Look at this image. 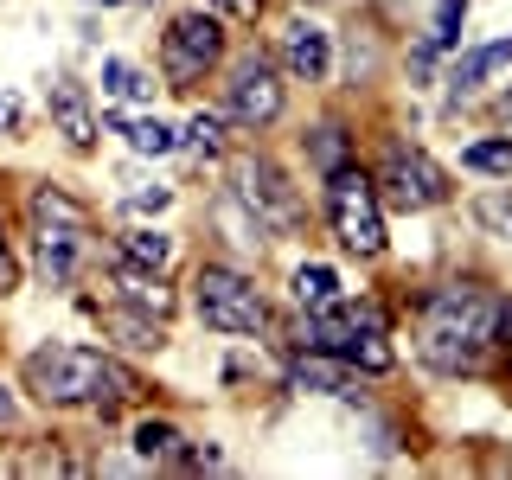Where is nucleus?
<instances>
[{
  "instance_id": "obj_30",
  "label": "nucleus",
  "mask_w": 512,
  "mask_h": 480,
  "mask_svg": "<svg viewBox=\"0 0 512 480\" xmlns=\"http://www.w3.org/2000/svg\"><path fill=\"white\" fill-rule=\"evenodd\" d=\"M493 340L512 346V301H500V320H493Z\"/></svg>"
},
{
  "instance_id": "obj_23",
  "label": "nucleus",
  "mask_w": 512,
  "mask_h": 480,
  "mask_svg": "<svg viewBox=\"0 0 512 480\" xmlns=\"http://www.w3.org/2000/svg\"><path fill=\"white\" fill-rule=\"evenodd\" d=\"M308 154H314V167H320V173L346 167V160H352V141H346V128H340V122H320L314 135H308Z\"/></svg>"
},
{
  "instance_id": "obj_19",
  "label": "nucleus",
  "mask_w": 512,
  "mask_h": 480,
  "mask_svg": "<svg viewBox=\"0 0 512 480\" xmlns=\"http://www.w3.org/2000/svg\"><path fill=\"white\" fill-rule=\"evenodd\" d=\"M288 301H295L301 314L333 308V301H340V269H327V263H301L295 276H288Z\"/></svg>"
},
{
  "instance_id": "obj_20",
  "label": "nucleus",
  "mask_w": 512,
  "mask_h": 480,
  "mask_svg": "<svg viewBox=\"0 0 512 480\" xmlns=\"http://www.w3.org/2000/svg\"><path fill=\"white\" fill-rule=\"evenodd\" d=\"M122 263H135V269H167V263H173V237L154 231V224H135V231H122Z\"/></svg>"
},
{
  "instance_id": "obj_17",
  "label": "nucleus",
  "mask_w": 512,
  "mask_h": 480,
  "mask_svg": "<svg viewBox=\"0 0 512 480\" xmlns=\"http://www.w3.org/2000/svg\"><path fill=\"white\" fill-rule=\"evenodd\" d=\"M103 128L128 135V148H135V154H173V148H180V135H173L160 116H128V109H109Z\"/></svg>"
},
{
  "instance_id": "obj_22",
  "label": "nucleus",
  "mask_w": 512,
  "mask_h": 480,
  "mask_svg": "<svg viewBox=\"0 0 512 480\" xmlns=\"http://www.w3.org/2000/svg\"><path fill=\"white\" fill-rule=\"evenodd\" d=\"M474 224L487 237H506V244H512V186H487V192H480V199H474Z\"/></svg>"
},
{
  "instance_id": "obj_12",
  "label": "nucleus",
  "mask_w": 512,
  "mask_h": 480,
  "mask_svg": "<svg viewBox=\"0 0 512 480\" xmlns=\"http://www.w3.org/2000/svg\"><path fill=\"white\" fill-rule=\"evenodd\" d=\"M288 391H301V397H340V404H352V397H365V384L352 378V365H346V359L301 346V359L288 365Z\"/></svg>"
},
{
  "instance_id": "obj_32",
  "label": "nucleus",
  "mask_w": 512,
  "mask_h": 480,
  "mask_svg": "<svg viewBox=\"0 0 512 480\" xmlns=\"http://www.w3.org/2000/svg\"><path fill=\"white\" fill-rule=\"evenodd\" d=\"M0 423H13V397H7V384H0Z\"/></svg>"
},
{
  "instance_id": "obj_15",
  "label": "nucleus",
  "mask_w": 512,
  "mask_h": 480,
  "mask_svg": "<svg viewBox=\"0 0 512 480\" xmlns=\"http://www.w3.org/2000/svg\"><path fill=\"white\" fill-rule=\"evenodd\" d=\"M500 64H512V32H506V39H493V45H474V52H461V58H455V71H448V103L474 96L493 71H500Z\"/></svg>"
},
{
  "instance_id": "obj_9",
  "label": "nucleus",
  "mask_w": 512,
  "mask_h": 480,
  "mask_svg": "<svg viewBox=\"0 0 512 480\" xmlns=\"http://www.w3.org/2000/svg\"><path fill=\"white\" fill-rule=\"evenodd\" d=\"M372 186H378V199L391 205V212H429V205L448 199V173L423 148H410V141H391V148H384Z\"/></svg>"
},
{
  "instance_id": "obj_13",
  "label": "nucleus",
  "mask_w": 512,
  "mask_h": 480,
  "mask_svg": "<svg viewBox=\"0 0 512 480\" xmlns=\"http://www.w3.org/2000/svg\"><path fill=\"white\" fill-rule=\"evenodd\" d=\"M52 128L64 135V148H77V154H90V148H96L90 96H84V84H71V77H58V84H52Z\"/></svg>"
},
{
  "instance_id": "obj_29",
  "label": "nucleus",
  "mask_w": 512,
  "mask_h": 480,
  "mask_svg": "<svg viewBox=\"0 0 512 480\" xmlns=\"http://www.w3.org/2000/svg\"><path fill=\"white\" fill-rule=\"evenodd\" d=\"M20 288V263H13V250H7V224H0V295H13Z\"/></svg>"
},
{
  "instance_id": "obj_3",
  "label": "nucleus",
  "mask_w": 512,
  "mask_h": 480,
  "mask_svg": "<svg viewBox=\"0 0 512 480\" xmlns=\"http://www.w3.org/2000/svg\"><path fill=\"white\" fill-rule=\"evenodd\" d=\"M26 218H32V256H39V276L52 288H71L77 276H84V263L96 256L90 205L71 199L64 186H32Z\"/></svg>"
},
{
  "instance_id": "obj_11",
  "label": "nucleus",
  "mask_w": 512,
  "mask_h": 480,
  "mask_svg": "<svg viewBox=\"0 0 512 480\" xmlns=\"http://www.w3.org/2000/svg\"><path fill=\"white\" fill-rule=\"evenodd\" d=\"M282 71L295 84H327L333 77V32L320 20H288L282 26Z\"/></svg>"
},
{
  "instance_id": "obj_25",
  "label": "nucleus",
  "mask_w": 512,
  "mask_h": 480,
  "mask_svg": "<svg viewBox=\"0 0 512 480\" xmlns=\"http://www.w3.org/2000/svg\"><path fill=\"white\" fill-rule=\"evenodd\" d=\"M103 90L116 96V103H141V96H148L154 84H148V77H141L128 58H103Z\"/></svg>"
},
{
  "instance_id": "obj_26",
  "label": "nucleus",
  "mask_w": 512,
  "mask_h": 480,
  "mask_svg": "<svg viewBox=\"0 0 512 480\" xmlns=\"http://www.w3.org/2000/svg\"><path fill=\"white\" fill-rule=\"evenodd\" d=\"M461 20H468V0H442L436 7V32H429V52H448L461 39Z\"/></svg>"
},
{
  "instance_id": "obj_16",
  "label": "nucleus",
  "mask_w": 512,
  "mask_h": 480,
  "mask_svg": "<svg viewBox=\"0 0 512 480\" xmlns=\"http://www.w3.org/2000/svg\"><path fill=\"white\" fill-rule=\"evenodd\" d=\"M135 455L148 461V468H192V442L173 423H160V416L135 423Z\"/></svg>"
},
{
  "instance_id": "obj_1",
  "label": "nucleus",
  "mask_w": 512,
  "mask_h": 480,
  "mask_svg": "<svg viewBox=\"0 0 512 480\" xmlns=\"http://www.w3.org/2000/svg\"><path fill=\"white\" fill-rule=\"evenodd\" d=\"M493 320H500V295L480 282H442L416 301V327H410V352L442 378H468L480 372L493 346Z\"/></svg>"
},
{
  "instance_id": "obj_10",
  "label": "nucleus",
  "mask_w": 512,
  "mask_h": 480,
  "mask_svg": "<svg viewBox=\"0 0 512 480\" xmlns=\"http://www.w3.org/2000/svg\"><path fill=\"white\" fill-rule=\"evenodd\" d=\"M224 116H231L237 128H250V135L282 116V71H276V58L244 52L231 64V77H224Z\"/></svg>"
},
{
  "instance_id": "obj_18",
  "label": "nucleus",
  "mask_w": 512,
  "mask_h": 480,
  "mask_svg": "<svg viewBox=\"0 0 512 480\" xmlns=\"http://www.w3.org/2000/svg\"><path fill=\"white\" fill-rule=\"evenodd\" d=\"M103 327L116 333L128 352H160V346H167V320H154V314H141V308H122V301L103 314Z\"/></svg>"
},
{
  "instance_id": "obj_24",
  "label": "nucleus",
  "mask_w": 512,
  "mask_h": 480,
  "mask_svg": "<svg viewBox=\"0 0 512 480\" xmlns=\"http://www.w3.org/2000/svg\"><path fill=\"white\" fill-rule=\"evenodd\" d=\"M461 167L468 173H512V135H487L474 148H461Z\"/></svg>"
},
{
  "instance_id": "obj_8",
  "label": "nucleus",
  "mask_w": 512,
  "mask_h": 480,
  "mask_svg": "<svg viewBox=\"0 0 512 480\" xmlns=\"http://www.w3.org/2000/svg\"><path fill=\"white\" fill-rule=\"evenodd\" d=\"M218 58H224L218 13H173L167 39H160V71H167V90H199L205 77L218 71Z\"/></svg>"
},
{
  "instance_id": "obj_27",
  "label": "nucleus",
  "mask_w": 512,
  "mask_h": 480,
  "mask_svg": "<svg viewBox=\"0 0 512 480\" xmlns=\"http://www.w3.org/2000/svg\"><path fill=\"white\" fill-rule=\"evenodd\" d=\"M173 205V186H135L128 192V212H167Z\"/></svg>"
},
{
  "instance_id": "obj_28",
  "label": "nucleus",
  "mask_w": 512,
  "mask_h": 480,
  "mask_svg": "<svg viewBox=\"0 0 512 480\" xmlns=\"http://www.w3.org/2000/svg\"><path fill=\"white\" fill-rule=\"evenodd\" d=\"M218 20H237V26H256V13H263V0H212Z\"/></svg>"
},
{
  "instance_id": "obj_6",
  "label": "nucleus",
  "mask_w": 512,
  "mask_h": 480,
  "mask_svg": "<svg viewBox=\"0 0 512 480\" xmlns=\"http://www.w3.org/2000/svg\"><path fill=\"white\" fill-rule=\"evenodd\" d=\"M192 308L212 333H231V340H244V333H263L269 327V308H263V288H256L244 269L231 263H205L199 276H192Z\"/></svg>"
},
{
  "instance_id": "obj_21",
  "label": "nucleus",
  "mask_w": 512,
  "mask_h": 480,
  "mask_svg": "<svg viewBox=\"0 0 512 480\" xmlns=\"http://www.w3.org/2000/svg\"><path fill=\"white\" fill-rule=\"evenodd\" d=\"M224 128H231V116H218V109H199V116L186 122V141H180V148L199 154V160H218V154H224Z\"/></svg>"
},
{
  "instance_id": "obj_33",
  "label": "nucleus",
  "mask_w": 512,
  "mask_h": 480,
  "mask_svg": "<svg viewBox=\"0 0 512 480\" xmlns=\"http://www.w3.org/2000/svg\"><path fill=\"white\" fill-rule=\"evenodd\" d=\"M493 109H500V122L512 128V90H506V96H500V103H493Z\"/></svg>"
},
{
  "instance_id": "obj_2",
  "label": "nucleus",
  "mask_w": 512,
  "mask_h": 480,
  "mask_svg": "<svg viewBox=\"0 0 512 480\" xmlns=\"http://www.w3.org/2000/svg\"><path fill=\"white\" fill-rule=\"evenodd\" d=\"M26 391L52 410L116 416L128 397H141V378L96 346H39V352H26Z\"/></svg>"
},
{
  "instance_id": "obj_5",
  "label": "nucleus",
  "mask_w": 512,
  "mask_h": 480,
  "mask_svg": "<svg viewBox=\"0 0 512 480\" xmlns=\"http://www.w3.org/2000/svg\"><path fill=\"white\" fill-rule=\"evenodd\" d=\"M327 224L340 237V250L365 256V263L384 256V199H378L372 173H359L352 160L327 173Z\"/></svg>"
},
{
  "instance_id": "obj_31",
  "label": "nucleus",
  "mask_w": 512,
  "mask_h": 480,
  "mask_svg": "<svg viewBox=\"0 0 512 480\" xmlns=\"http://www.w3.org/2000/svg\"><path fill=\"white\" fill-rule=\"evenodd\" d=\"M13 122H20V103L7 96V103H0V128H13Z\"/></svg>"
},
{
  "instance_id": "obj_4",
  "label": "nucleus",
  "mask_w": 512,
  "mask_h": 480,
  "mask_svg": "<svg viewBox=\"0 0 512 480\" xmlns=\"http://www.w3.org/2000/svg\"><path fill=\"white\" fill-rule=\"evenodd\" d=\"M295 340L314 346V352H333V359H346V365H365V372H391V365H397L378 301H346V295H340L333 308L301 314Z\"/></svg>"
},
{
  "instance_id": "obj_7",
  "label": "nucleus",
  "mask_w": 512,
  "mask_h": 480,
  "mask_svg": "<svg viewBox=\"0 0 512 480\" xmlns=\"http://www.w3.org/2000/svg\"><path fill=\"white\" fill-rule=\"evenodd\" d=\"M231 199L244 205V218L256 224L263 237H288L301 224V192L288 186V173L276 167V160H237V173H231Z\"/></svg>"
},
{
  "instance_id": "obj_14",
  "label": "nucleus",
  "mask_w": 512,
  "mask_h": 480,
  "mask_svg": "<svg viewBox=\"0 0 512 480\" xmlns=\"http://www.w3.org/2000/svg\"><path fill=\"white\" fill-rule=\"evenodd\" d=\"M116 301L122 308H141V314H154V320H167L173 314V288L160 282V269H135V263H122L116 256Z\"/></svg>"
},
{
  "instance_id": "obj_34",
  "label": "nucleus",
  "mask_w": 512,
  "mask_h": 480,
  "mask_svg": "<svg viewBox=\"0 0 512 480\" xmlns=\"http://www.w3.org/2000/svg\"><path fill=\"white\" fill-rule=\"evenodd\" d=\"M96 7H116V0H96Z\"/></svg>"
}]
</instances>
